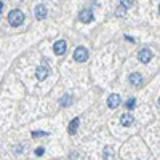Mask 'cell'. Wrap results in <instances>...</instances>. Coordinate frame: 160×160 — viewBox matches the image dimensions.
<instances>
[{"label":"cell","mask_w":160,"mask_h":160,"mask_svg":"<svg viewBox=\"0 0 160 160\" xmlns=\"http://www.w3.org/2000/svg\"><path fill=\"white\" fill-rule=\"evenodd\" d=\"M152 51L149 50V48H141L139 51H138V59L141 61V62H144V64H148L151 59H152Z\"/></svg>","instance_id":"4"},{"label":"cell","mask_w":160,"mask_h":160,"mask_svg":"<svg viewBox=\"0 0 160 160\" xmlns=\"http://www.w3.org/2000/svg\"><path fill=\"white\" fill-rule=\"evenodd\" d=\"M50 74V69L47 68V66H38V68L35 69V77L37 80H45Z\"/></svg>","instance_id":"7"},{"label":"cell","mask_w":160,"mask_h":160,"mask_svg":"<svg viewBox=\"0 0 160 160\" xmlns=\"http://www.w3.org/2000/svg\"><path fill=\"white\" fill-rule=\"evenodd\" d=\"M78 19L82 21L83 24H90V22L93 21V11H91L90 8L82 10V11H80V15H78Z\"/></svg>","instance_id":"6"},{"label":"cell","mask_w":160,"mask_h":160,"mask_svg":"<svg viewBox=\"0 0 160 160\" xmlns=\"http://www.w3.org/2000/svg\"><path fill=\"white\" fill-rule=\"evenodd\" d=\"M120 123H122L123 127H131L133 123H135V117H133L131 114H123L122 117H120Z\"/></svg>","instance_id":"10"},{"label":"cell","mask_w":160,"mask_h":160,"mask_svg":"<svg viewBox=\"0 0 160 160\" xmlns=\"http://www.w3.org/2000/svg\"><path fill=\"white\" fill-rule=\"evenodd\" d=\"M34 15H35V18H37L38 21L45 19V18H47V15H48V11H47V7H45L43 3L37 5V7L34 8Z\"/></svg>","instance_id":"5"},{"label":"cell","mask_w":160,"mask_h":160,"mask_svg":"<svg viewBox=\"0 0 160 160\" xmlns=\"http://www.w3.org/2000/svg\"><path fill=\"white\" fill-rule=\"evenodd\" d=\"M125 106H127V109H130V111H131V109H135V106H136V99H135V98H130V99L125 102Z\"/></svg>","instance_id":"14"},{"label":"cell","mask_w":160,"mask_h":160,"mask_svg":"<svg viewBox=\"0 0 160 160\" xmlns=\"http://www.w3.org/2000/svg\"><path fill=\"white\" fill-rule=\"evenodd\" d=\"M53 51H55V55H58V56L64 55V53L68 51V42H66V40H58V42H55Z\"/></svg>","instance_id":"3"},{"label":"cell","mask_w":160,"mask_h":160,"mask_svg":"<svg viewBox=\"0 0 160 160\" xmlns=\"http://www.w3.org/2000/svg\"><path fill=\"white\" fill-rule=\"evenodd\" d=\"M78 125H80V118H78V117H75V118L72 120V122L69 123V128H68L69 135H75L77 130H78Z\"/></svg>","instance_id":"11"},{"label":"cell","mask_w":160,"mask_h":160,"mask_svg":"<svg viewBox=\"0 0 160 160\" xmlns=\"http://www.w3.org/2000/svg\"><path fill=\"white\" fill-rule=\"evenodd\" d=\"M114 157V149L111 146H106L104 148V158H112Z\"/></svg>","instance_id":"13"},{"label":"cell","mask_w":160,"mask_h":160,"mask_svg":"<svg viewBox=\"0 0 160 160\" xmlns=\"http://www.w3.org/2000/svg\"><path fill=\"white\" fill-rule=\"evenodd\" d=\"M108 106H109V109H115L120 106V96L117 95V93H112V95H109L108 98Z\"/></svg>","instance_id":"9"},{"label":"cell","mask_w":160,"mask_h":160,"mask_svg":"<svg viewBox=\"0 0 160 160\" xmlns=\"http://www.w3.org/2000/svg\"><path fill=\"white\" fill-rule=\"evenodd\" d=\"M2 10H3V2H0V13H2Z\"/></svg>","instance_id":"19"},{"label":"cell","mask_w":160,"mask_h":160,"mask_svg":"<svg viewBox=\"0 0 160 160\" xmlns=\"http://www.w3.org/2000/svg\"><path fill=\"white\" fill-rule=\"evenodd\" d=\"M125 13H127V8H125V7H122V5H120V8H118V10L115 11V15H117V16H123Z\"/></svg>","instance_id":"17"},{"label":"cell","mask_w":160,"mask_h":160,"mask_svg":"<svg viewBox=\"0 0 160 160\" xmlns=\"http://www.w3.org/2000/svg\"><path fill=\"white\" fill-rule=\"evenodd\" d=\"M128 80H130V83L133 85V87H141L142 85V75L139 74V72H133L130 77H128Z\"/></svg>","instance_id":"8"},{"label":"cell","mask_w":160,"mask_h":160,"mask_svg":"<svg viewBox=\"0 0 160 160\" xmlns=\"http://www.w3.org/2000/svg\"><path fill=\"white\" fill-rule=\"evenodd\" d=\"M43 152H45V149H43V148H38V149L35 151V154H37V155H43Z\"/></svg>","instance_id":"18"},{"label":"cell","mask_w":160,"mask_h":160,"mask_svg":"<svg viewBox=\"0 0 160 160\" xmlns=\"http://www.w3.org/2000/svg\"><path fill=\"white\" fill-rule=\"evenodd\" d=\"M158 13H160V7H158Z\"/></svg>","instance_id":"21"},{"label":"cell","mask_w":160,"mask_h":160,"mask_svg":"<svg viewBox=\"0 0 160 160\" xmlns=\"http://www.w3.org/2000/svg\"><path fill=\"white\" fill-rule=\"evenodd\" d=\"M40 136H48L47 131H32V138H40Z\"/></svg>","instance_id":"15"},{"label":"cell","mask_w":160,"mask_h":160,"mask_svg":"<svg viewBox=\"0 0 160 160\" xmlns=\"http://www.w3.org/2000/svg\"><path fill=\"white\" fill-rule=\"evenodd\" d=\"M88 56H90V53H88V50L85 47H77L74 50V59L77 62H85L88 59Z\"/></svg>","instance_id":"2"},{"label":"cell","mask_w":160,"mask_h":160,"mask_svg":"<svg viewBox=\"0 0 160 160\" xmlns=\"http://www.w3.org/2000/svg\"><path fill=\"white\" fill-rule=\"evenodd\" d=\"M72 102V96L69 95V93H66V95L59 99V104H61V108H69Z\"/></svg>","instance_id":"12"},{"label":"cell","mask_w":160,"mask_h":160,"mask_svg":"<svg viewBox=\"0 0 160 160\" xmlns=\"http://www.w3.org/2000/svg\"><path fill=\"white\" fill-rule=\"evenodd\" d=\"M24 21V13L21 10H11L10 15H8V22L10 26H13V28H18V26H21Z\"/></svg>","instance_id":"1"},{"label":"cell","mask_w":160,"mask_h":160,"mask_svg":"<svg viewBox=\"0 0 160 160\" xmlns=\"http://www.w3.org/2000/svg\"><path fill=\"white\" fill-rule=\"evenodd\" d=\"M120 5L125 7V8H130L133 5V0H120Z\"/></svg>","instance_id":"16"},{"label":"cell","mask_w":160,"mask_h":160,"mask_svg":"<svg viewBox=\"0 0 160 160\" xmlns=\"http://www.w3.org/2000/svg\"><path fill=\"white\" fill-rule=\"evenodd\" d=\"M158 106H160V98H158Z\"/></svg>","instance_id":"20"}]
</instances>
